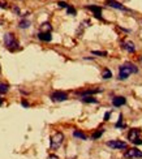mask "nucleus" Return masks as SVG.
I'll use <instances>...</instances> for the list:
<instances>
[{
  "instance_id": "obj_28",
  "label": "nucleus",
  "mask_w": 142,
  "mask_h": 159,
  "mask_svg": "<svg viewBox=\"0 0 142 159\" xmlns=\"http://www.w3.org/2000/svg\"><path fill=\"white\" fill-rule=\"evenodd\" d=\"M21 104H22L24 107H29V103H27L26 100H22V102H21Z\"/></svg>"
},
{
  "instance_id": "obj_4",
  "label": "nucleus",
  "mask_w": 142,
  "mask_h": 159,
  "mask_svg": "<svg viewBox=\"0 0 142 159\" xmlns=\"http://www.w3.org/2000/svg\"><path fill=\"white\" fill-rule=\"evenodd\" d=\"M126 159H136V158H142V151L137 150V149H129V150L125 151L124 154Z\"/></svg>"
},
{
  "instance_id": "obj_1",
  "label": "nucleus",
  "mask_w": 142,
  "mask_h": 159,
  "mask_svg": "<svg viewBox=\"0 0 142 159\" xmlns=\"http://www.w3.org/2000/svg\"><path fill=\"white\" fill-rule=\"evenodd\" d=\"M137 72H138V68L136 65L132 64V63H125L119 69V80H126L132 73H137Z\"/></svg>"
},
{
  "instance_id": "obj_14",
  "label": "nucleus",
  "mask_w": 142,
  "mask_h": 159,
  "mask_svg": "<svg viewBox=\"0 0 142 159\" xmlns=\"http://www.w3.org/2000/svg\"><path fill=\"white\" fill-rule=\"evenodd\" d=\"M73 136L74 137H77V138H81V140H87V137H86V134L85 133H82L81 130H74L73 132Z\"/></svg>"
},
{
  "instance_id": "obj_11",
  "label": "nucleus",
  "mask_w": 142,
  "mask_h": 159,
  "mask_svg": "<svg viewBox=\"0 0 142 159\" xmlns=\"http://www.w3.org/2000/svg\"><path fill=\"white\" fill-rule=\"evenodd\" d=\"M139 134H141V130H139V129H137V128H134V129H130V132H129V134H128L129 141H132V142H133V141L136 140L137 137H139Z\"/></svg>"
},
{
  "instance_id": "obj_27",
  "label": "nucleus",
  "mask_w": 142,
  "mask_h": 159,
  "mask_svg": "<svg viewBox=\"0 0 142 159\" xmlns=\"http://www.w3.org/2000/svg\"><path fill=\"white\" fill-rule=\"evenodd\" d=\"M0 7H1V8H7V3L5 1H0Z\"/></svg>"
},
{
  "instance_id": "obj_18",
  "label": "nucleus",
  "mask_w": 142,
  "mask_h": 159,
  "mask_svg": "<svg viewBox=\"0 0 142 159\" xmlns=\"http://www.w3.org/2000/svg\"><path fill=\"white\" fill-rule=\"evenodd\" d=\"M103 132H104V130H103V129H100V130H97V132H94V133H93V136H91V140H98V138H99L100 136L103 134Z\"/></svg>"
},
{
  "instance_id": "obj_12",
  "label": "nucleus",
  "mask_w": 142,
  "mask_h": 159,
  "mask_svg": "<svg viewBox=\"0 0 142 159\" xmlns=\"http://www.w3.org/2000/svg\"><path fill=\"white\" fill-rule=\"evenodd\" d=\"M123 48L126 50L128 52H134V51H136V47H134V44L132 43V42H124V43H123Z\"/></svg>"
},
{
  "instance_id": "obj_13",
  "label": "nucleus",
  "mask_w": 142,
  "mask_h": 159,
  "mask_svg": "<svg viewBox=\"0 0 142 159\" xmlns=\"http://www.w3.org/2000/svg\"><path fill=\"white\" fill-rule=\"evenodd\" d=\"M99 91H102L100 89H91V90H85V91H80V95L82 96H87V95H93V94L95 93H99Z\"/></svg>"
},
{
  "instance_id": "obj_7",
  "label": "nucleus",
  "mask_w": 142,
  "mask_h": 159,
  "mask_svg": "<svg viewBox=\"0 0 142 159\" xmlns=\"http://www.w3.org/2000/svg\"><path fill=\"white\" fill-rule=\"evenodd\" d=\"M106 4H107V5H110V7H112V8H116V9L129 10L128 8H125L123 4H120V3H117V1H115V0H107V1H106Z\"/></svg>"
},
{
  "instance_id": "obj_15",
  "label": "nucleus",
  "mask_w": 142,
  "mask_h": 159,
  "mask_svg": "<svg viewBox=\"0 0 142 159\" xmlns=\"http://www.w3.org/2000/svg\"><path fill=\"white\" fill-rule=\"evenodd\" d=\"M82 102H85V103H98V100L95 98H93V96H84Z\"/></svg>"
},
{
  "instance_id": "obj_6",
  "label": "nucleus",
  "mask_w": 142,
  "mask_h": 159,
  "mask_svg": "<svg viewBox=\"0 0 142 159\" xmlns=\"http://www.w3.org/2000/svg\"><path fill=\"white\" fill-rule=\"evenodd\" d=\"M107 146H110V147H112V149H126V147H128L126 142H123V141H120V140L108 141Z\"/></svg>"
},
{
  "instance_id": "obj_16",
  "label": "nucleus",
  "mask_w": 142,
  "mask_h": 159,
  "mask_svg": "<svg viewBox=\"0 0 142 159\" xmlns=\"http://www.w3.org/2000/svg\"><path fill=\"white\" fill-rule=\"evenodd\" d=\"M19 26H20L21 29H27V28L30 26V21H29V20H22V21H20Z\"/></svg>"
},
{
  "instance_id": "obj_25",
  "label": "nucleus",
  "mask_w": 142,
  "mask_h": 159,
  "mask_svg": "<svg viewBox=\"0 0 142 159\" xmlns=\"http://www.w3.org/2000/svg\"><path fill=\"white\" fill-rule=\"evenodd\" d=\"M58 4H59V7H61V8H68V4H67L65 1H59Z\"/></svg>"
},
{
  "instance_id": "obj_5",
  "label": "nucleus",
  "mask_w": 142,
  "mask_h": 159,
  "mask_svg": "<svg viewBox=\"0 0 142 159\" xmlns=\"http://www.w3.org/2000/svg\"><path fill=\"white\" fill-rule=\"evenodd\" d=\"M51 99L54 102H63V100H67L68 99V94L65 91H54L51 94Z\"/></svg>"
},
{
  "instance_id": "obj_24",
  "label": "nucleus",
  "mask_w": 142,
  "mask_h": 159,
  "mask_svg": "<svg viewBox=\"0 0 142 159\" xmlns=\"http://www.w3.org/2000/svg\"><path fill=\"white\" fill-rule=\"evenodd\" d=\"M133 143H134V145H142V138L141 137H137L136 140L133 141Z\"/></svg>"
},
{
  "instance_id": "obj_26",
  "label": "nucleus",
  "mask_w": 142,
  "mask_h": 159,
  "mask_svg": "<svg viewBox=\"0 0 142 159\" xmlns=\"http://www.w3.org/2000/svg\"><path fill=\"white\" fill-rule=\"evenodd\" d=\"M110 116H111V112H106V114H104V121L110 120Z\"/></svg>"
},
{
  "instance_id": "obj_23",
  "label": "nucleus",
  "mask_w": 142,
  "mask_h": 159,
  "mask_svg": "<svg viewBox=\"0 0 142 159\" xmlns=\"http://www.w3.org/2000/svg\"><path fill=\"white\" fill-rule=\"evenodd\" d=\"M115 127H116V128H119V127H124V124H123V119H121V115H120V117H119V121L115 124Z\"/></svg>"
},
{
  "instance_id": "obj_17",
  "label": "nucleus",
  "mask_w": 142,
  "mask_h": 159,
  "mask_svg": "<svg viewBox=\"0 0 142 159\" xmlns=\"http://www.w3.org/2000/svg\"><path fill=\"white\" fill-rule=\"evenodd\" d=\"M102 77L104 78V80H108V78L112 77V72H111L110 69H104L103 70V73H102Z\"/></svg>"
},
{
  "instance_id": "obj_9",
  "label": "nucleus",
  "mask_w": 142,
  "mask_h": 159,
  "mask_svg": "<svg viewBox=\"0 0 142 159\" xmlns=\"http://www.w3.org/2000/svg\"><path fill=\"white\" fill-rule=\"evenodd\" d=\"M38 38L43 42H51L52 35H51V33H48V31H40V33L38 34Z\"/></svg>"
},
{
  "instance_id": "obj_20",
  "label": "nucleus",
  "mask_w": 142,
  "mask_h": 159,
  "mask_svg": "<svg viewBox=\"0 0 142 159\" xmlns=\"http://www.w3.org/2000/svg\"><path fill=\"white\" fill-rule=\"evenodd\" d=\"M8 91V85L7 83H0V93H7Z\"/></svg>"
},
{
  "instance_id": "obj_29",
  "label": "nucleus",
  "mask_w": 142,
  "mask_h": 159,
  "mask_svg": "<svg viewBox=\"0 0 142 159\" xmlns=\"http://www.w3.org/2000/svg\"><path fill=\"white\" fill-rule=\"evenodd\" d=\"M1 104H3V99L0 98V106H1Z\"/></svg>"
},
{
  "instance_id": "obj_21",
  "label": "nucleus",
  "mask_w": 142,
  "mask_h": 159,
  "mask_svg": "<svg viewBox=\"0 0 142 159\" xmlns=\"http://www.w3.org/2000/svg\"><path fill=\"white\" fill-rule=\"evenodd\" d=\"M67 12H68V14H72V16L76 14V9H74L73 7H71V5H68V8H67Z\"/></svg>"
},
{
  "instance_id": "obj_19",
  "label": "nucleus",
  "mask_w": 142,
  "mask_h": 159,
  "mask_svg": "<svg viewBox=\"0 0 142 159\" xmlns=\"http://www.w3.org/2000/svg\"><path fill=\"white\" fill-rule=\"evenodd\" d=\"M42 29H43L45 31H48V33H51V29H52V28H51V25H50L48 22H45V23H42Z\"/></svg>"
},
{
  "instance_id": "obj_10",
  "label": "nucleus",
  "mask_w": 142,
  "mask_h": 159,
  "mask_svg": "<svg viewBox=\"0 0 142 159\" xmlns=\"http://www.w3.org/2000/svg\"><path fill=\"white\" fill-rule=\"evenodd\" d=\"M125 103H126V99L124 98V96H115V98L112 99V104H113L115 107L124 106Z\"/></svg>"
},
{
  "instance_id": "obj_2",
  "label": "nucleus",
  "mask_w": 142,
  "mask_h": 159,
  "mask_svg": "<svg viewBox=\"0 0 142 159\" xmlns=\"http://www.w3.org/2000/svg\"><path fill=\"white\" fill-rule=\"evenodd\" d=\"M4 43H5V46L8 47L9 50H14L19 47V42H17L14 34H12V33H7L5 35H4Z\"/></svg>"
},
{
  "instance_id": "obj_8",
  "label": "nucleus",
  "mask_w": 142,
  "mask_h": 159,
  "mask_svg": "<svg viewBox=\"0 0 142 159\" xmlns=\"http://www.w3.org/2000/svg\"><path fill=\"white\" fill-rule=\"evenodd\" d=\"M86 8L89 10H91L97 18H102V16H100V13H102V8L100 7H98V5H87Z\"/></svg>"
},
{
  "instance_id": "obj_3",
  "label": "nucleus",
  "mask_w": 142,
  "mask_h": 159,
  "mask_svg": "<svg viewBox=\"0 0 142 159\" xmlns=\"http://www.w3.org/2000/svg\"><path fill=\"white\" fill-rule=\"evenodd\" d=\"M63 140H64V134L61 132H58L51 137V149H58L60 147V145L63 143Z\"/></svg>"
},
{
  "instance_id": "obj_22",
  "label": "nucleus",
  "mask_w": 142,
  "mask_h": 159,
  "mask_svg": "<svg viewBox=\"0 0 142 159\" xmlns=\"http://www.w3.org/2000/svg\"><path fill=\"white\" fill-rule=\"evenodd\" d=\"M94 55H99V56H107V52L106 51H93Z\"/></svg>"
}]
</instances>
